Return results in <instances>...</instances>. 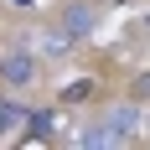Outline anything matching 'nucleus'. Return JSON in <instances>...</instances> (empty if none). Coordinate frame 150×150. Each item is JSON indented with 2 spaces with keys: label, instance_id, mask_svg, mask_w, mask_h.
<instances>
[{
  "label": "nucleus",
  "instance_id": "1",
  "mask_svg": "<svg viewBox=\"0 0 150 150\" xmlns=\"http://www.w3.org/2000/svg\"><path fill=\"white\" fill-rule=\"evenodd\" d=\"M104 129H109V140H129V135L140 129V109H135V104L109 109V114H104Z\"/></svg>",
  "mask_w": 150,
  "mask_h": 150
},
{
  "label": "nucleus",
  "instance_id": "6",
  "mask_svg": "<svg viewBox=\"0 0 150 150\" xmlns=\"http://www.w3.org/2000/svg\"><path fill=\"white\" fill-rule=\"evenodd\" d=\"M21 119H26V109H21V104H0V129H16Z\"/></svg>",
  "mask_w": 150,
  "mask_h": 150
},
{
  "label": "nucleus",
  "instance_id": "5",
  "mask_svg": "<svg viewBox=\"0 0 150 150\" xmlns=\"http://www.w3.org/2000/svg\"><path fill=\"white\" fill-rule=\"evenodd\" d=\"M88 93H93V78H78V83L62 88V104H78V98H88Z\"/></svg>",
  "mask_w": 150,
  "mask_h": 150
},
{
  "label": "nucleus",
  "instance_id": "7",
  "mask_svg": "<svg viewBox=\"0 0 150 150\" xmlns=\"http://www.w3.org/2000/svg\"><path fill=\"white\" fill-rule=\"evenodd\" d=\"M135 98H150V73H140V78H135Z\"/></svg>",
  "mask_w": 150,
  "mask_h": 150
},
{
  "label": "nucleus",
  "instance_id": "2",
  "mask_svg": "<svg viewBox=\"0 0 150 150\" xmlns=\"http://www.w3.org/2000/svg\"><path fill=\"white\" fill-rule=\"evenodd\" d=\"M0 78H5V83H16V88H21V83H31V78H36V57H31V52H11V57L0 62Z\"/></svg>",
  "mask_w": 150,
  "mask_h": 150
},
{
  "label": "nucleus",
  "instance_id": "4",
  "mask_svg": "<svg viewBox=\"0 0 150 150\" xmlns=\"http://www.w3.org/2000/svg\"><path fill=\"white\" fill-rule=\"evenodd\" d=\"M57 129V119L47 114V109H36V114H26V145H36V140H47Z\"/></svg>",
  "mask_w": 150,
  "mask_h": 150
},
{
  "label": "nucleus",
  "instance_id": "3",
  "mask_svg": "<svg viewBox=\"0 0 150 150\" xmlns=\"http://www.w3.org/2000/svg\"><path fill=\"white\" fill-rule=\"evenodd\" d=\"M62 26L73 31L78 42H83V36H93V5H67V11H62Z\"/></svg>",
  "mask_w": 150,
  "mask_h": 150
}]
</instances>
